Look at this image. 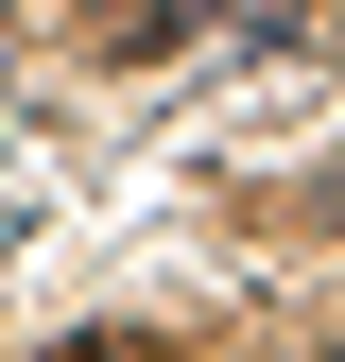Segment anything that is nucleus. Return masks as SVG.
<instances>
[{"label": "nucleus", "instance_id": "f257e3e1", "mask_svg": "<svg viewBox=\"0 0 345 362\" xmlns=\"http://www.w3.org/2000/svg\"><path fill=\"white\" fill-rule=\"evenodd\" d=\"M52 362H190V345H172V328H69Z\"/></svg>", "mask_w": 345, "mask_h": 362}]
</instances>
